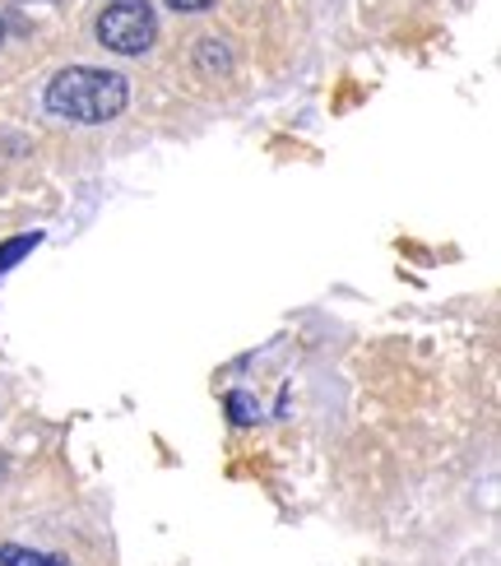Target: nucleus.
Listing matches in <instances>:
<instances>
[{
	"instance_id": "nucleus-7",
	"label": "nucleus",
	"mask_w": 501,
	"mask_h": 566,
	"mask_svg": "<svg viewBox=\"0 0 501 566\" xmlns=\"http://www.w3.org/2000/svg\"><path fill=\"white\" fill-rule=\"evenodd\" d=\"M173 10H181V14H200V10H209L213 0H167Z\"/></svg>"
},
{
	"instance_id": "nucleus-2",
	"label": "nucleus",
	"mask_w": 501,
	"mask_h": 566,
	"mask_svg": "<svg viewBox=\"0 0 501 566\" xmlns=\"http://www.w3.org/2000/svg\"><path fill=\"white\" fill-rule=\"evenodd\" d=\"M158 38V19L149 10V0H116L98 19V42L112 46L116 56H139L149 52Z\"/></svg>"
},
{
	"instance_id": "nucleus-1",
	"label": "nucleus",
	"mask_w": 501,
	"mask_h": 566,
	"mask_svg": "<svg viewBox=\"0 0 501 566\" xmlns=\"http://www.w3.org/2000/svg\"><path fill=\"white\" fill-rule=\"evenodd\" d=\"M126 103H131V84L112 75V70L70 65L46 84V112H56L75 126H103L112 116H122Z\"/></svg>"
},
{
	"instance_id": "nucleus-6",
	"label": "nucleus",
	"mask_w": 501,
	"mask_h": 566,
	"mask_svg": "<svg viewBox=\"0 0 501 566\" xmlns=\"http://www.w3.org/2000/svg\"><path fill=\"white\" fill-rule=\"evenodd\" d=\"M228 413H232V422H242V428H251V422H255V405L247 395H228Z\"/></svg>"
},
{
	"instance_id": "nucleus-8",
	"label": "nucleus",
	"mask_w": 501,
	"mask_h": 566,
	"mask_svg": "<svg viewBox=\"0 0 501 566\" xmlns=\"http://www.w3.org/2000/svg\"><path fill=\"white\" fill-rule=\"evenodd\" d=\"M0 46H6V23H0Z\"/></svg>"
},
{
	"instance_id": "nucleus-4",
	"label": "nucleus",
	"mask_w": 501,
	"mask_h": 566,
	"mask_svg": "<svg viewBox=\"0 0 501 566\" xmlns=\"http://www.w3.org/2000/svg\"><path fill=\"white\" fill-rule=\"evenodd\" d=\"M42 247V232H23V238H10V242H0V274L6 270H14L23 255L29 251H38Z\"/></svg>"
},
{
	"instance_id": "nucleus-3",
	"label": "nucleus",
	"mask_w": 501,
	"mask_h": 566,
	"mask_svg": "<svg viewBox=\"0 0 501 566\" xmlns=\"http://www.w3.org/2000/svg\"><path fill=\"white\" fill-rule=\"evenodd\" d=\"M0 566H70V562L56 557V553H33V548L6 544V548H0Z\"/></svg>"
},
{
	"instance_id": "nucleus-5",
	"label": "nucleus",
	"mask_w": 501,
	"mask_h": 566,
	"mask_svg": "<svg viewBox=\"0 0 501 566\" xmlns=\"http://www.w3.org/2000/svg\"><path fill=\"white\" fill-rule=\"evenodd\" d=\"M200 70H209V75H228V70H232V56H228V46L219 38L200 42Z\"/></svg>"
}]
</instances>
